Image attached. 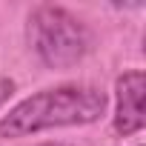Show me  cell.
<instances>
[{
    "label": "cell",
    "instance_id": "obj_1",
    "mask_svg": "<svg viewBox=\"0 0 146 146\" xmlns=\"http://www.w3.org/2000/svg\"><path fill=\"white\" fill-rule=\"evenodd\" d=\"M106 109V95L92 86H57L43 89L26 100H20L3 120H0V137H23L43 129L57 126H83L95 123Z\"/></svg>",
    "mask_w": 146,
    "mask_h": 146
},
{
    "label": "cell",
    "instance_id": "obj_2",
    "mask_svg": "<svg viewBox=\"0 0 146 146\" xmlns=\"http://www.w3.org/2000/svg\"><path fill=\"white\" fill-rule=\"evenodd\" d=\"M26 40L52 69L75 66L89 52V35L83 23L60 6H37L26 20Z\"/></svg>",
    "mask_w": 146,
    "mask_h": 146
},
{
    "label": "cell",
    "instance_id": "obj_3",
    "mask_svg": "<svg viewBox=\"0 0 146 146\" xmlns=\"http://www.w3.org/2000/svg\"><path fill=\"white\" fill-rule=\"evenodd\" d=\"M117 92V109H115V132L117 135H135L143 129V92L146 78L140 69L123 72L115 83Z\"/></svg>",
    "mask_w": 146,
    "mask_h": 146
},
{
    "label": "cell",
    "instance_id": "obj_4",
    "mask_svg": "<svg viewBox=\"0 0 146 146\" xmlns=\"http://www.w3.org/2000/svg\"><path fill=\"white\" fill-rule=\"evenodd\" d=\"M12 92H15V83H12L9 78H0V106L9 100V95H12Z\"/></svg>",
    "mask_w": 146,
    "mask_h": 146
}]
</instances>
